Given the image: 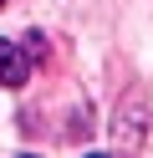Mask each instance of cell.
Returning <instances> with one entry per match:
<instances>
[{
  "instance_id": "cell-1",
  "label": "cell",
  "mask_w": 153,
  "mask_h": 158,
  "mask_svg": "<svg viewBox=\"0 0 153 158\" xmlns=\"http://www.w3.org/2000/svg\"><path fill=\"white\" fill-rule=\"evenodd\" d=\"M31 82V56H26V46L20 41H0V87H26Z\"/></svg>"
},
{
  "instance_id": "cell-2",
  "label": "cell",
  "mask_w": 153,
  "mask_h": 158,
  "mask_svg": "<svg viewBox=\"0 0 153 158\" xmlns=\"http://www.w3.org/2000/svg\"><path fill=\"white\" fill-rule=\"evenodd\" d=\"M20 46H26V56H31V61H41V56H46V36H41V31H31Z\"/></svg>"
},
{
  "instance_id": "cell-3",
  "label": "cell",
  "mask_w": 153,
  "mask_h": 158,
  "mask_svg": "<svg viewBox=\"0 0 153 158\" xmlns=\"http://www.w3.org/2000/svg\"><path fill=\"white\" fill-rule=\"evenodd\" d=\"M0 5H5V0H0Z\"/></svg>"
}]
</instances>
